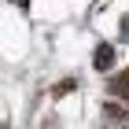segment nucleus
<instances>
[{"mask_svg":"<svg viewBox=\"0 0 129 129\" xmlns=\"http://www.w3.org/2000/svg\"><path fill=\"white\" fill-rule=\"evenodd\" d=\"M103 114H107L111 122H125V114H122V107H103Z\"/></svg>","mask_w":129,"mask_h":129,"instance_id":"obj_3","label":"nucleus"},{"mask_svg":"<svg viewBox=\"0 0 129 129\" xmlns=\"http://www.w3.org/2000/svg\"><path fill=\"white\" fill-rule=\"evenodd\" d=\"M111 92L118 100H125V107H129V70H122L118 78H114V85H111Z\"/></svg>","mask_w":129,"mask_h":129,"instance_id":"obj_2","label":"nucleus"},{"mask_svg":"<svg viewBox=\"0 0 129 129\" xmlns=\"http://www.w3.org/2000/svg\"><path fill=\"white\" fill-rule=\"evenodd\" d=\"M74 85H78V81H59V89H55V96H63V92H70Z\"/></svg>","mask_w":129,"mask_h":129,"instance_id":"obj_4","label":"nucleus"},{"mask_svg":"<svg viewBox=\"0 0 129 129\" xmlns=\"http://www.w3.org/2000/svg\"><path fill=\"white\" fill-rule=\"evenodd\" d=\"M92 67L96 70H111L114 67V48H111V44H100L96 55H92Z\"/></svg>","mask_w":129,"mask_h":129,"instance_id":"obj_1","label":"nucleus"},{"mask_svg":"<svg viewBox=\"0 0 129 129\" xmlns=\"http://www.w3.org/2000/svg\"><path fill=\"white\" fill-rule=\"evenodd\" d=\"M122 37L129 41V15H125V19H122Z\"/></svg>","mask_w":129,"mask_h":129,"instance_id":"obj_5","label":"nucleus"}]
</instances>
